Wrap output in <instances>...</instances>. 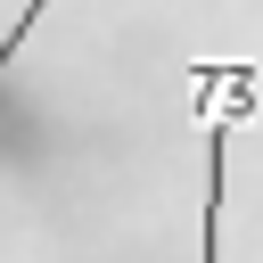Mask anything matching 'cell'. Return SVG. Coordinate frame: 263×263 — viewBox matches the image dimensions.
<instances>
[{
	"label": "cell",
	"mask_w": 263,
	"mask_h": 263,
	"mask_svg": "<svg viewBox=\"0 0 263 263\" xmlns=\"http://www.w3.org/2000/svg\"><path fill=\"white\" fill-rule=\"evenodd\" d=\"M189 99H197V123H205V255H197V263H222L230 132L255 115V66H247V58H205V66H189Z\"/></svg>",
	"instance_id": "1"
},
{
	"label": "cell",
	"mask_w": 263,
	"mask_h": 263,
	"mask_svg": "<svg viewBox=\"0 0 263 263\" xmlns=\"http://www.w3.org/2000/svg\"><path fill=\"white\" fill-rule=\"evenodd\" d=\"M41 8H49V0H25V16H16V25H8V41H0V74H8V66H16V49H25V33H33V25H41Z\"/></svg>",
	"instance_id": "2"
}]
</instances>
